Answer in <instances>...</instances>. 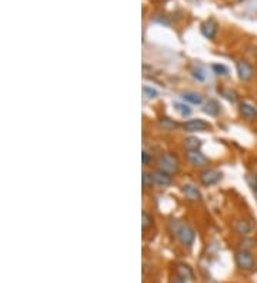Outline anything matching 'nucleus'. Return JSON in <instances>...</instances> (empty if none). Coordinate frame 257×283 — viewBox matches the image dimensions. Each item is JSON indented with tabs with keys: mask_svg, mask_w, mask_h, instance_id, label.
Masks as SVG:
<instances>
[{
	"mask_svg": "<svg viewBox=\"0 0 257 283\" xmlns=\"http://www.w3.org/2000/svg\"><path fill=\"white\" fill-rule=\"evenodd\" d=\"M182 193L183 196H184L187 200H190V202H199V200H202V193H200V191L197 189L195 184L191 183L183 184Z\"/></svg>",
	"mask_w": 257,
	"mask_h": 283,
	"instance_id": "6e6552de",
	"label": "nucleus"
},
{
	"mask_svg": "<svg viewBox=\"0 0 257 283\" xmlns=\"http://www.w3.org/2000/svg\"><path fill=\"white\" fill-rule=\"evenodd\" d=\"M143 96L146 99H154L159 96V92L153 87H149V86H144L143 87Z\"/></svg>",
	"mask_w": 257,
	"mask_h": 283,
	"instance_id": "aec40b11",
	"label": "nucleus"
},
{
	"mask_svg": "<svg viewBox=\"0 0 257 283\" xmlns=\"http://www.w3.org/2000/svg\"><path fill=\"white\" fill-rule=\"evenodd\" d=\"M160 126H163V129L166 130H173L177 128V123L172 120L170 117L165 116V117H160Z\"/></svg>",
	"mask_w": 257,
	"mask_h": 283,
	"instance_id": "a211bd4d",
	"label": "nucleus"
},
{
	"mask_svg": "<svg viewBox=\"0 0 257 283\" xmlns=\"http://www.w3.org/2000/svg\"><path fill=\"white\" fill-rule=\"evenodd\" d=\"M157 165H159L160 170L166 172V173H169V175L177 173V170H179V168H180L177 158L172 153L162 154V156L159 158V161H157Z\"/></svg>",
	"mask_w": 257,
	"mask_h": 283,
	"instance_id": "7ed1b4c3",
	"label": "nucleus"
},
{
	"mask_svg": "<svg viewBox=\"0 0 257 283\" xmlns=\"http://www.w3.org/2000/svg\"><path fill=\"white\" fill-rule=\"evenodd\" d=\"M176 276L180 277L182 280L186 282V280H189V279L193 277V270H191V268L187 266V265H184V263H179V265L176 266Z\"/></svg>",
	"mask_w": 257,
	"mask_h": 283,
	"instance_id": "ddd939ff",
	"label": "nucleus"
},
{
	"mask_svg": "<svg viewBox=\"0 0 257 283\" xmlns=\"http://www.w3.org/2000/svg\"><path fill=\"white\" fill-rule=\"evenodd\" d=\"M183 145L186 147L187 152H195V150H200V147L203 145V142L199 138H195V136H189V138L184 139Z\"/></svg>",
	"mask_w": 257,
	"mask_h": 283,
	"instance_id": "4468645a",
	"label": "nucleus"
},
{
	"mask_svg": "<svg viewBox=\"0 0 257 283\" xmlns=\"http://www.w3.org/2000/svg\"><path fill=\"white\" fill-rule=\"evenodd\" d=\"M239 112L240 115L246 119V120H256L257 119V107L251 103H247V102H243L239 106Z\"/></svg>",
	"mask_w": 257,
	"mask_h": 283,
	"instance_id": "1a4fd4ad",
	"label": "nucleus"
},
{
	"mask_svg": "<svg viewBox=\"0 0 257 283\" xmlns=\"http://www.w3.org/2000/svg\"><path fill=\"white\" fill-rule=\"evenodd\" d=\"M151 175H153V182H154V184H157V186L166 187L169 184H172V176L169 173H166V172L160 170V169L154 170Z\"/></svg>",
	"mask_w": 257,
	"mask_h": 283,
	"instance_id": "9b49d317",
	"label": "nucleus"
},
{
	"mask_svg": "<svg viewBox=\"0 0 257 283\" xmlns=\"http://www.w3.org/2000/svg\"><path fill=\"white\" fill-rule=\"evenodd\" d=\"M212 128L210 123L206 122L203 119H190L187 122L183 123V129L189 133H195V132H204Z\"/></svg>",
	"mask_w": 257,
	"mask_h": 283,
	"instance_id": "423d86ee",
	"label": "nucleus"
},
{
	"mask_svg": "<svg viewBox=\"0 0 257 283\" xmlns=\"http://www.w3.org/2000/svg\"><path fill=\"white\" fill-rule=\"evenodd\" d=\"M235 230L239 235L246 236V235H249L250 232H251V225L246 219H240V221H237L235 223Z\"/></svg>",
	"mask_w": 257,
	"mask_h": 283,
	"instance_id": "2eb2a0df",
	"label": "nucleus"
},
{
	"mask_svg": "<svg viewBox=\"0 0 257 283\" xmlns=\"http://www.w3.org/2000/svg\"><path fill=\"white\" fill-rule=\"evenodd\" d=\"M172 283H184V280H182L180 277H177V276H176V279H174Z\"/></svg>",
	"mask_w": 257,
	"mask_h": 283,
	"instance_id": "bb28decb",
	"label": "nucleus"
},
{
	"mask_svg": "<svg viewBox=\"0 0 257 283\" xmlns=\"http://www.w3.org/2000/svg\"><path fill=\"white\" fill-rule=\"evenodd\" d=\"M142 217H143L142 226H143V229H147V228L150 226L151 223H153V217H151L150 214L147 213V212H143V213H142Z\"/></svg>",
	"mask_w": 257,
	"mask_h": 283,
	"instance_id": "5701e85b",
	"label": "nucleus"
},
{
	"mask_svg": "<svg viewBox=\"0 0 257 283\" xmlns=\"http://www.w3.org/2000/svg\"><path fill=\"white\" fill-rule=\"evenodd\" d=\"M246 180H247V183H249L250 189L253 191V193L257 195V175H247Z\"/></svg>",
	"mask_w": 257,
	"mask_h": 283,
	"instance_id": "4be33fe9",
	"label": "nucleus"
},
{
	"mask_svg": "<svg viewBox=\"0 0 257 283\" xmlns=\"http://www.w3.org/2000/svg\"><path fill=\"white\" fill-rule=\"evenodd\" d=\"M213 69V73H216L217 76H226L227 73H229V69H227V66L224 65H213L212 66Z\"/></svg>",
	"mask_w": 257,
	"mask_h": 283,
	"instance_id": "6ab92c4d",
	"label": "nucleus"
},
{
	"mask_svg": "<svg viewBox=\"0 0 257 283\" xmlns=\"http://www.w3.org/2000/svg\"><path fill=\"white\" fill-rule=\"evenodd\" d=\"M186 158H187V161L193 165V166H196V168H202V166H206L207 165V162L209 159L204 156L200 150H195V152H187L186 153Z\"/></svg>",
	"mask_w": 257,
	"mask_h": 283,
	"instance_id": "9d476101",
	"label": "nucleus"
},
{
	"mask_svg": "<svg viewBox=\"0 0 257 283\" xmlns=\"http://www.w3.org/2000/svg\"><path fill=\"white\" fill-rule=\"evenodd\" d=\"M174 110L183 117H187L191 115V109L186 103H174Z\"/></svg>",
	"mask_w": 257,
	"mask_h": 283,
	"instance_id": "f3484780",
	"label": "nucleus"
},
{
	"mask_svg": "<svg viewBox=\"0 0 257 283\" xmlns=\"http://www.w3.org/2000/svg\"><path fill=\"white\" fill-rule=\"evenodd\" d=\"M170 228L174 236L179 239V242L184 246H191L196 240V232L195 229L186 225V223H180L179 221H172L170 222Z\"/></svg>",
	"mask_w": 257,
	"mask_h": 283,
	"instance_id": "f257e3e1",
	"label": "nucleus"
},
{
	"mask_svg": "<svg viewBox=\"0 0 257 283\" xmlns=\"http://www.w3.org/2000/svg\"><path fill=\"white\" fill-rule=\"evenodd\" d=\"M191 75H193V77H195V79H197V80H200V82H203V80H204L203 72H202V70H200V69L193 70V72H191Z\"/></svg>",
	"mask_w": 257,
	"mask_h": 283,
	"instance_id": "393cba45",
	"label": "nucleus"
},
{
	"mask_svg": "<svg viewBox=\"0 0 257 283\" xmlns=\"http://www.w3.org/2000/svg\"><path fill=\"white\" fill-rule=\"evenodd\" d=\"M203 112L206 113V115L213 116V117L217 116L220 113V103L217 102V100L209 99L206 103H204Z\"/></svg>",
	"mask_w": 257,
	"mask_h": 283,
	"instance_id": "f8f14e48",
	"label": "nucleus"
},
{
	"mask_svg": "<svg viewBox=\"0 0 257 283\" xmlns=\"http://www.w3.org/2000/svg\"><path fill=\"white\" fill-rule=\"evenodd\" d=\"M220 93H221V96H223L224 99L229 100V102H232V103L237 102V95H236V92H232V90H229V89H221Z\"/></svg>",
	"mask_w": 257,
	"mask_h": 283,
	"instance_id": "412c9836",
	"label": "nucleus"
},
{
	"mask_svg": "<svg viewBox=\"0 0 257 283\" xmlns=\"http://www.w3.org/2000/svg\"><path fill=\"white\" fill-rule=\"evenodd\" d=\"M236 265L237 268L243 270V272H250L253 269L256 268V260H254V256L246 250V249H240L239 252H236Z\"/></svg>",
	"mask_w": 257,
	"mask_h": 283,
	"instance_id": "f03ea898",
	"label": "nucleus"
},
{
	"mask_svg": "<svg viewBox=\"0 0 257 283\" xmlns=\"http://www.w3.org/2000/svg\"><path fill=\"white\" fill-rule=\"evenodd\" d=\"M236 70H237V76L242 82H250L254 76V69L250 65L249 61L239 60L236 63Z\"/></svg>",
	"mask_w": 257,
	"mask_h": 283,
	"instance_id": "39448f33",
	"label": "nucleus"
},
{
	"mask_svg": "<svg viewBox=\"0 0 257 283\" xmlns=\"http://www.w3.org/2000/svg\"><path fill=\"white\" fill-rule=\"evenodd\" d=\"M217 29H219V24L217 22L214 20V19H209V20H206L203 24H202V27H200V30H202V35H203L206 39H213L216 38V35H217Z\"/></svg>",
	"mask_w": 257,
	"mask_h": 283,
	"instance_id": "0eeeda50",
	"label": "nucleus"
},
{
	"mask_svg": "<svg viewBox=\"0 0 257 283\" xmlns=\"http://www.w3.org/2000/svg\"><path fill=\"white\" fill-rule=\"evenodd\" d=\"M199 179H200V183L204 186H213L221 180V172L216 170V169H204L199 175Z\"/></svg>",
	"mask_w": 257,
	"mask_h": 283,
	"instance_id": "20e7f679",
	"label": "nucleus"
},
{
	"mask_svg": "<svg viewBox=\"0 0 257 283\" xmlns=\"http://www.w3.org/2000/svg\"><path fill=\"white\" fill-rule=\"evenodd\" d=\"M143 184L146 187H149V186H153L154 182H153V175L151 173H147V172H143Z\"/></svg>",
	"mask_w": 257,
	"mask_h": 283,
	"instance_id": "b1692460",
	"label": "nucleus"
},
{
	"mask_svg": "<svg viewBox=\"0 0 257 283\" xmlns=\"http://www.w3.org/2000/svg\"><path fill=\"white\" fill-rule=\"evenodd\" d=\"M182 98L184 102H187V103H190V105H202V102H203L202 95H199V93L196 92L183 93Z\"/></svg>",
	"mask_w": 257,
	"mask_h": 283,
	"instance_id": "dca6fc26",
	"label": "nucleus"
},
{
	"mask_svg": "<svg viewBox=\"0 0 257 283\" xmlns=\"http://www.w3.org/2000/svg\"><path fill=\"white\" fill-rule=\"evenodd\" d=\"M142 161H143L144 166H146V165H149V163H150V162H151V156L149 153H147L146 150H144L143 153H142Z\"/></svg>",
	"mask_w": 257,
	"mask_h": 283,
	"instance_id": "a878e982",
	"label": "nucleus"
}]
</instances>
